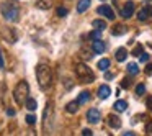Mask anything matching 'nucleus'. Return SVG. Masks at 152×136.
<instances>
[{
	"instance_id": "f8f14e48",
	"label": "nucleus",
	"mask_w": 152,
	"mask_h": 136,
	"mask_svg": "<svg viewBox=\"0 0 152 136\" xmlns=\"http://www.w3.org/2000/svg\"><path fill=\"white\" fill-rule=\"evenodd\" d=\"M113 108H115L116 112H126V108H128V102H126V100H118V102L113 105Z\"/></svg>"
},
{
	"instance_id": "a211bd4d",
	"label": "nucleus",
	"mask_w": 152,
	"mask_h": 136,
	"mask_svg": "<svg viewBox=\"0 0 152 136\" xmlns=\"http://www.w3.org/2000/svg\"><path fill=\"white\" fill-rule=\"evenodd\" d=\"M25 103H26V108L30 110V112H34V110L38 108V103H36V100H34V99H26V102H25Z\"/></svg>"
},
{
	"instance_id": "b1692460",
	"label": "nucleus",
	"mask_w": 152,
	"mask_h": 136,
	"mask_svg": "<svg viewBox=\"0 0 152 136\" xmlns=\"http://www.w3.org/2000/svg\"><path fill=\"white\" fill-rule=\"evenodd\" d=\"M123 33H124V26H123V25H118L116 30H113V35H115V36H119V35H123Z\"/></svg>"
},
{
	"instance_id": "4be33fe9",
	"label": "nucleus",
	"mask_w": 152,
	"mask_h": 136,
	"mask_svg": "<svg viewBox=\"0 0 152 136\" xmlns=\"http://www.w3.org/2000/svg\"><path fill=\"white\" fill-rule=\"evenodd\" d=\"M88 36H90V40H93V41H95V40H100V38H102V31L95 28V31H92Z\"/></svg>"
},
{
	"instance_id": "6ab92c4d",
	"label": "nucleus",
	"mask_w": 152,
	"mask_h": 136,
	"mask_svg": "<svg viewBox=\"0 0 152 136\" xmlns=\"http://www.w3.org/2000/svg\"><path fill=\"white\" fill-rule=\"evenodd\" d=\"M93 26H95L96 30L103 31V30H106V21L105 20H95L93 21Z\"/></svg>"
},
{
	"instance_id": "c756f323",
	"label": "nucleus",
	"mask_w": 152,
	"mask_h": 136,
	"mask_svg": "<svg viewBox=\"0 0 152 136\" xmlns=\"http://www.w3.org/2000/svg\"><path fill=\"white\" fill-rule=\"evenodd\" d=\"M145 74H147V76H152V64H149V66L145 67Z\"/></svg>"
},
{
	"instance_id": "7ed1b4c3",
	"label": "nucleus",
	"mask_w": 152,
	"mask_h": 136,
	"mask_svg": "<svg viewBox=\"0 0 152 136\" xmlns=\"http://www.w3.org/2000/svg\"><path fill=\"white\" fill-rule=\"evenodd\" d=\"M75 76L79 77L82 82H93L95 80V74H93V71L90 69L88 66H85V64H79V66L75 67Z\"/></svg>"
},
{
	"instance_id": "5701e85b",
	"label": "nucleus",
	"mask_w": 152,
	"mask_h": 136,
	"mask_svg": "<svg viewBox=\"0 0 152 136\" xmlns=\"http://www.w3.org/2000/svg\"><path fill=\"white\" fill-rule=\"evenodd\" d=\"M136 93H137V95H144L145 93V85L144 84H139V85L136 87Z\"/></svg>"
},
{
	"instance_id": "2eb2a0df",
	"label": "nucleus",
	"mask_w": 152,
	"mask_h": 136,
	"mask_svg": "<svg viewBox=\"0 0 152 136\" xmlns=\"http://www.w3.org/2000/svg\"><path fill=\"white\" fill-rule=\"evenodd\" d=\"M88 7H90V0H80L79 5H77V12H79V13H83Z\"/></svg>"
},
{
	"instance_id": "cd10ccee",
	"label": "nucleus",
	"mask_w": 152,
	"mask_h": 136,
	"mask_svg": "<svg viewBox=\"0 0 152 136\" xmlns=\"http://www.w3.org/2000/svg\"><path fill=\"white\" fill-rule=\"evenodd\" d=\"M141 53H142V46L139 44V46H136V48H134V51H132V56H139Z\"/></svg>"
},
{
	"instance_id": "423d86ee",
	"label": "nucleus",
	"mask_w": 152,
	"mask_h": 136,
	"mask_svg": "<svg viewBox=\"0 0 152 136\" xmlns=\"http://www.w3.org/2000/svg\"><path fill=\"white\" fill-rule=\"evenodd\" d=\"M87 120H88L90 123H98L100 121V110L98 108H90L88 112H87Z\"/></svg>"
},
{
	"instance_id": "20e7f679",
	"label": "nucleus",
	"mask_w": 152,
	"mask_h": 136,
	"mask_svg": "<svg viewBox=\"0 0 152 136\" xmlns=\"http://www.w3.org/2000/svg\"><path fill=\"white\" fill-rule=\"evenodd\" d=\"M18 13H20L18 7H17V5H13L12 2H8V4H4V5H2V15H4L5 20H8V21L18 20Z\"/></svg>"
},
{
	"instance_id": "bb28decb",
	"label": "nucleus",
	"mask_w": 152,
	"mask_h": 136,
	"mask_svg": "<svg viewBox=\"0 0 152 136\" xmlns=\"http://www.w3.org/2000/svg\"><path fill=\"white\" fill-rule=\"evenodd\" d=\"M139 57V62H147L149 61V54H145V53H141V56H137Z\"/></svg>"
},
{
	"instance_id": "c85d7f7f",
	"label": "nucleus",
	"mask_w": 152,
	"mask_h": 136,
	"mask_svg": "<svg viewBox=\"0 0 152 136\" xmlns=\"http://www.w3.org/2000/svg\"><path fill=\"white\" fill-rule=\"evenodd\" d=\"M145 105H147V108L152 112V97H149V99H147V102H145Z\"/></svg>"
},
{
	"instance_id": "4468645a",
	"label": "nucleus",
	"mask_w": 152,
	"mask_h": 136,
	"mask_svg": "<svg viewBox=\"0 0 152 136\" xmlns=\"http://www.w3.org/2000/svg\"><path fill=\"white\" fill-rule=\"evenodd\" d=\"M36 7L38 8H43V10H48V8L53 7V0H38Z\"/></svg>"
},
{
	"instance_id": "c9c22d12",
	"label": "nucleus",
	"mask_w": 152,
	"mask_h": 136,
	"mask_svg": "<svg viewBox=\"0 0 152 136\" xmlns=\"http://www.w3.org/2000/svg\"><path fill=\"white\" fill-rule=\"evenodd\" d=\"M103 2H105V0H103Z\"/></svg>"
},
{
	"instance_id": "ddd939ff",
	"label": "nucleus",
	"mask_w": 152,
	"mask_h": 136,
	"mask_svg": "<svg viewBox=\"0 0 152 136\" xmlns=\"http://www.w3.org/2000/svg\"><path fill=\"white\" fill-rule=\"evenodd\" d=\"M126 56H128V51H126V48H119V49L116 51V61H118V62L126 61Z\"/></svg>"
},
{
	"instance_id": "9d476101",
	"label": "nucleus",
	"mask_w": 152,
	"mask_h": 136,
	"mask_svg": "<svg viewBox=\"0 0 152 136\" xmlns=\"http://www.w3.org/2000/svg\"><path fill=\"white\" fill-rule=\"evenodd\" d=\"M151 15H152V8H151V7H144V8H141V10H139L137 18H139L141 21H145L149 17H151Z\"/></svg>"
},
{
	"instance_id": "aec40b11",
	"label": "nucleus",
	"mask_w": 152,
	"mask_h": 136,
	"mask_svg": "<svg viewBox=\"0 0 152 136\" xmlns=\"http://www.w3.org/2000/svg\"><path fill=\"white\" fill-rule=\"evenodd\" d=\"M66 110H67L69 113H75L77 110H79V103H77V102H70V103H67Z\"/></svg>"
},
{
	"instance_id": "9b49d317",
	"label": "nucleus",
	"mask_w": 152,
	"mask_h": 136,
	"mask_svg": "<svg viewBox=\"0 0 152 136\" xmlns=\"http://www.w3.org/2000/svg\"><path fill=\"white\" fill-rule=\"evenodd\" d=\"M108 125L111 126V128L118 129L119 126H121V120H119L118 116H113V115H110V116H108Z\"/></svg>"
},
{
	"instance_id": "7c9ffc66",
	"label": "nucleus",
	"mask_w": 152,
	"mask_h": 136,
	"mask_svg": "<svg viewBox=\"0 0 152 136\" xmlns=\"http://www.w3.org/2000/svg\"><path fill=\"white\" fill-rule=\"evenodd\" d=\"M0 67L2 69L5 67V61H4V56H2V51H0Z\"/></svg>"
},
{
	"instance_id": "0eeeda50",
	"label": "nucleus",
	"mask_w": 152,
	"mask_h": 136,
	"mask_svg": "<svg viewBox=\"0 0 152 136\" xmlns=\"http://www.w3.org/2000/svg\"><path fill=\"white\" fill-rule=\"evenodd\" d=\"M110 93H111V89H110L108 85H100L98 87V99H102V100H105V99H108L110 97Z\"/></svg>"
},
{
	"instance_id": "1a4fd4ad",
	"label": "nucleus",
	"mask_w": 152,
	"mask_h": 136,
	"mask_svg": "<svg viewBox=\"0 0 152 136\" xmlns=\"http://www.w3.org/2000/svg\"><path fill=\"white\" fill-rule=\"evenodd\" d=\"M105 49H106V44L102 41V38H100V40H95V41H93V51H95L96 54L105 53Z\"/></svg>"
},
{
	"instance_id": "f704fd0d",
	"label": "nucleus",
	"mask_w": 152,
	"mask_h": 136,
	"mask_svg": "<svg viewBox=\"0 0 152 136\" xmlns=\"http://www.w3.org/2000/svg\"><path fill=\"white\" fill-rule=\"evenodd\" d=\"M121 87H126V89H128V87H129V80H124V82L121 84Z\"/></svg>"
},
{
	"instance_id": "dca6fc26",
	"label": "nucleus",
	"mask_w": 152,
	"mask_h": 136,
	"mask_svg": "<svg viewBox=\"0 0 152 136\" xmlns=\"http://www.w3.org/2000/svg\"><path fill=\"white\" fill-rule=\"evenodd\" d=\"M88 99H90V93H88V92H80L77 103H79V105H85V103L88 102Z\"/></svg>"
},
{
	"instance_id": "a878e982",
	"label": "nucleus",
	"mask_w": 152,
	"mask_h": 136,
	"mask_svg": "<svg viewBox=\"0 0 152 136\" xmlns=\"http://www.w3.org/2000/svg\"><path fill=\"white\" fill-rule=\"evenodd\" d=\"M26 123H28V125H34V123H36V116H34V115H28L26 116Z\"/></svg>"
},
{
	"instance_id": "412c9836",
	"label": "nucleus",
	"mask_w": 152,
	"mask_h": 136,
	"mask_svg": "<svg viewBox=\"0 0 152 136\" xmlns=\"http://www.w3.org/2000/svg\"><path fill=\"white\" fill-rule=\"evenodd\" d=\"M98 67H100V71H108V67H110V59H100V61H98Z\"/></svg>"
},
{
	"instance_id": "39448f33",
	"label": "nucleus",
	"mask_w": 152,
	"mask_h": 136,
	"mask_svg": "<svg viewBox=\"0 0 152 136\" xmlns=\"http://www.w3.org/2000/svg\"><path fill=\"white\" fill-rule=\"evenodd\" d=\"M96 12H98V15H103L105 18H108V20H115V12H113L111 7H108V5H100L98 8H96Z\"/></svg>"
},
{
	"instance_id": "f257e3e1",
	"label": "nucleus",
	"mask_w": 152,
	"mask_h": 136,
	"mask_svg": "<svg viewBox=\"0 0 152 136\" xmlns=\"http://www.w3.org/2000/svg\"><path fill=\"white\" fill-rule=\"evenodd\" d=\"M36 77H38V82H39V87L43 90H46L48 87L51 85V80H53V74H51L49 66L39 64V66L36 67Z\"/></svg>"
},
{
	"instance_id": "f03ea898",
	"label": "nucleus",
	"mask_w": 152,
	"mask_h": 136,
	"mask_svg": "<svg viewBox=\"0 0 152 136\" xmlns=\"http://www.w3.org/2000/svg\"><path fill=\"white\" fill-rule=\"evenodd\" d=\"M28 93H30V87H28V84L25 82V80H21V82L15 87V92H13L15 102H17L18 105L25 103V102H26V99H28Z\"/></svg>"
},
{
	"instance_id": "2f4dec72",
	"label": "nucleus",
	"mask_w": 152,
	"mask_h": 136,
	"mask_svg": "<svg viewBox=\"0 0 152 136\" xmlns=\"http://www.w3.org/2000/svg\"><path fill=\"white\" fill-rule=\"evenodd\" d=\"M82 135H83V136H92L93 133L90 131V129H87V128H85V129H83V131H82Z\"/></svg>"
},
{
	"instance_id": "393cba45",
	"label": "nucleus",
	"mask_w": 152,
	"mask_h": 136,
	"mask_svg": "<svg viewBox=\"0 0 152 136\" xmlns=\"http://www.w3.org/2000/svg\"><path fill=\"white\" fill-rule=\"evenodd\" d=\"M67 13H69V12H67L66 7H59V8H57V15H59V17H66Z\"/></svg>"
},
{
	"instance_id": "6e6552de",
	"label": "nucleus",
	"mask_w": 152,
	"mask_h": 136,
	"mask_svg": "<svg viewBox=\"0 0 152 136\" xmlns=\"http://www.w3.org/2000/svg\"><path fill=\"white\" fill-rule=\"evenodd\" d=\"M134 13V4L132 2H126V5L123 7V18H129Z\"/></svg>"
},
{
	"instance_id": "72a5a7b5",
	"label": "nucleus",
	"mask_w": 152,
	"mask_h": 136,
	"mask_svg": "<svg viewBox=\"0 0 152 136\" xmlns=\"http://www.w3.org/2000/svg\"><path fill=\"white\" fill-rule=\"evenodd\" d=\"M105 79H106V80L113 79V74H111V72H106V74H105Z\"/></svg>"
},
{
	"instance_id": "473e14b6",
	"label": "nucleus",
	"mask_w": 152,
	"mask_h": 136,
	"mask_svg": "<svg viewBox=\"0 0 152 136\" xmlns=\"http://www.w3.org/2000/svg\"><path fill=\"white\" fill-rule=\"evenodd\" d=\"M7 115H8V116H13V115H15V110H13V108H8V110H7Z\"/></svg>"
},
{
	"instance_id": "f3484780",
	"label": "nucleus",
	"mask_w": 152,
	"mask_h": 136,
	"mask_svg": "<svg viewBox=\"0 0 152 136\" xmlns=\"http://www.w3.org/2000/svg\"><path fill=\"white\" fill-rule=\"evenodd\" d=\"M128 72L131 74V76H137V74H139L137 64H136V62H129V64H128Z\"/></svg>"
}]
</instances>
